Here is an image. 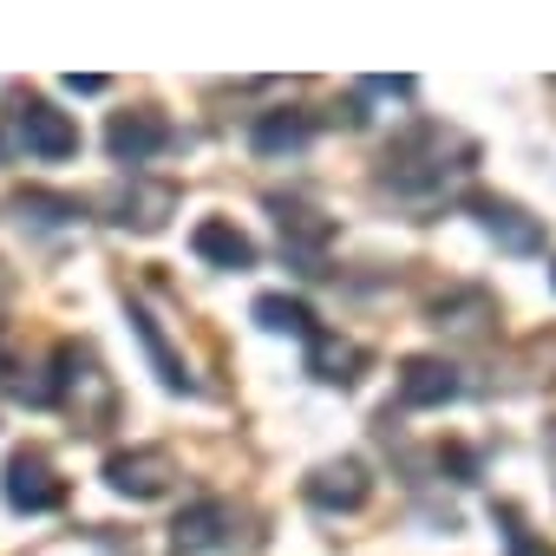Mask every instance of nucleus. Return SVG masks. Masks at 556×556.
Wrapping results in <instances>:
<instances>
[{
    "mask_svg": "<svg viewBox=\"0 0 556 556\" xmlns=\"http://www.w3.org/2000/svg\"><path fill=\"white\" fill-rule=\"evenodd\" d=\"M164 144H170V125H164L157 112H118L112 131H105V151H112L118 164H151Z\"/></svg>",
    "mask_w": 556,
    "mask_h": 556,
    "instance_id": "4",
    "label": "nucleus"
},
{
    "mask_svg": "<svg viewBox=\"0 0 556 556\" xmlns=\"http://www.w3.org/2000/svg\"><path fill=\"white\" fill-rule=\"evenodd\" d=\"M170 203H177V190H164V184H157V190H125V197H118V223H125V229H131V223H138V229H157Z\"/></svg>",
    "mask_w": 556,
    "mask_h": 556,
    "instance_id": "13",
    "label": "nucleus"
},
{
    "mask_svg": "<svg viewBox=\"0 0 556 556\" xmlns=\"http://www.w3.org/2000/svg\"><path fill=\"white\" fill-rule=\"evenodd\" d=\"M308 348H315V380H328V387H354V380H361L354 367H361L367 354H361L354 341H328V334H315Z\"/></svg>",
    "mask_w": 556,
    "mask_h": 556,
    "instance_id": "12",
    "label": "nucleus"
},
{
    "mask_svg": "<svg viewBox=\"0 0 556 556\" xmlns=\"http://www.w3.org/2000/svg\"><path fill=\"white\" fill-rule=\"evenodd\" d=\"M255 321L268 334H295V341H315L321 334L315 315H308V302H295V295H255Z\"/></svg>",
    "mask_w": 556,
    "mask_h": 556,
    "instance_id": "11",
    "label": "nucleus"
},
{
    "mask_svg": "<svg viewBox=\"0 0 556 556\" xmlns=\"http://www.w3.org/2000/svg\"><path fill=\"white\" fill-rule=\"evenodd\" d=\"M170 543H177L184 556L229 549V543H236V504H223V497H203V504H190V510L170 523Z\"/></svg>",
    "mask_w": 556,
    "mask_h": 556,
    "instance_id": "3",
    "label": "nucleus"
},
{
    "mask_svg": "<svg viewBox=\"0 0 556 556\" xmlns=\"http://www.w3.org/2000/svg\"><path fill=\"white\" fill-rule=\"evenodd\" d=\"M190 242H197V255H203V262H216V268H249V262H255V242H249L236 223H223V216L197 223V236H190Z\"/></svg>",
    "mask_w": 556,
    "mask_h": 556,
    "instance_id": "9",
    "label": "nucleus"
},
{
    "mask_svg": "<svg viewBox=\"0 0 556 556\" xmlns=\"http://www.w3.org/2000/svg\"><path fill=\"white\" fill-rule=\"evenodd\" d=\"M458 367L452 361H406L400 367V400L406 406H445V400H458Z\"/></svg>",
    "mask_w": 556,
    "mask_h": 556,
    "instance_id": "8",
    "label": "nucleus"
},
{
    "mask_svg": "<svg viewBox=\"0 0 556 556\" xmlns=\"http://www.w3.org/2000/svg\"><path fill=\"white\" fill-rule=\"evenodd\" d=\"M471 216L510 249V255H536L543 249V229H536V216H523L517 203H504V197H471Z\"/></svg>",
    "mask_w": 556,
    "mask_h": 556,
    "instance_id": "7",
    "label": "nucleus"
},
{
    "mask_svg": "<svg viewBox=\"0 0 556 556\" xmlns=\"http://www.w3.org/2000/svg\"><path fill=\"white\" fill-rule=\"evenodd\" d=\"M308 131H315V118H308V112H268V118H255L249 144H255L262 157H275V151H302V144H308Z\"/></svg>",
    "mask_w": 556,
    "mask_h": 556,
    "instance_id": "10",
    "label": "nucleus"
},
{
    "mask_svg": "<svg viewBox=\"0 0 556 556\" xmlns=\"http://www.w3.org/2000/svg\"><path fill=\"white\" fill-rule=\"evenodd\" d=\"M275 210H282V242H302V249H321L334 229L315 216V210H302V203H282V197H275Z\"/></svg>",
    "mask_w": 556,
    "mask_h": 556,
    "instance_id": "15",
    "label": "nucleus"
},
{
    "mask_svg": "<svg viewBox=\"0 0 556 556\" xmlns=\"http://www.w3.org/2000/svg\"><path fill=\"white\" fill-rule=\"evenodd\" d=\"M14 138H21V151L40 157V164H60V157L79 151V125H73L60 105H47V99H21V105H14Z\"/></svg>",
    "mask_w": 556,
    "mask_h": 556,
    "instance_id": "1",
    "label": "nucleus"
},
{
    "mask_svg": "<svg viewBox=\"0 0 556 556\" xmlns=\"http://www.w3.org/2000/svg\"><path fill=\"white\" fill-rule=\"evenodd\" d=\"M0 497H8V510H21V517H47V510L66 504V484L53 478V465L40 452H14L8 478H0Z\"/></svg>",
    "mask_w": 556,
    "mask_h": 556,
    "instance_id": "2",
    "label": "nucleus"
},
{
    "mask_svg": "<svg viewBox=\"0 0 556 556\" xmlns=\"http://www.w3.org/2000/svg\"><path fill=\"white\" fill-rule=\"evenodd\" d=\"M105 484L118 491V497H157L164 484H170V452H112L105 458Z\"/></svg>",
    "mask_w": 556,
    "mask_h": 556,
    "instance_id": "5",
    "label": "nucleus"
},
{
    "mask_svg": "<svg viewBox=\"0 0 556 556\" xmlns=\"http://www.w3.org/2000/svg\"><path fill=\"white\" fill-rule=\"evenodd\" d=\"M131 328H138V341H144V354L157 361L164 387H170V393H184V387H190V374H184V361H170V348H164V334L151 328V315H138V308H131Z\"/></svg>",
    "mask_w": 556,
    "mask_h": 556,
    "instance_id": "14",
    "label": "nucleus"
},
{
    "mask_svg": "<svg viewBox=\"0 0 556 556\" xmlns=\"http://www.w3.org/2000/svg\"><path fill=\"white\" fill-rule=\"evenodd\" d=\"M367 491H374V478H367L361 458H334V465H321V471L308 478V504H315V510H361Z\"/></svg>",
    "mask_w": 556,
    "mask_h": 556,
    "instance_id": "6",
    "label": "nucleus"
},
{
    "mask_svg": "<svg viewBox=\"0 0 556 556\" xmlns=\"http://www.w3.org/2000/svg\"><path fill=\"white\" fill-rule=\"evenodd\" d=\"M549 465H556V426H549Z\"/></svg>",
    "mask_w": 556,
    "mask_h": 556,
    "instance_id": "16",
    "label": "nucleus"
}]
</instances>
